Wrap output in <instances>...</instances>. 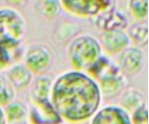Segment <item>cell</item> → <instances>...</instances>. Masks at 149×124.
I'll return each instance as SVG.
<instances>
[{
    "mask_svg": "<svg viewBox=\"0 0 149 124\" xmlns=\"http://www.w3.org/2000/svg\"><path fill=\"white\" fill-rule=\"evenodd\" d=\"M120 71H121L119 67L118 66V64L112 60L110 57L102 54V56L88 69L86 73L90 77H91L95 82H97L106 76L115 74V73H118Z\"/></svg>",
    "mask_w": 149,
    "mask_h": 124,
    "instance_id": "14",
    "label": "cell"
},
{
    "mask_svg": "<svg viewBox=\"0 0 149 124\" xmlns=\"http://www.w3.org/2000/svg\"><path fill=\"white\" fill-rule=\"evenodd\" d=\"M102 95L97 82L86 72L68 71L52 82L50 101L63 121L81 124L100 108Z\"/></svg>",
    "mask_w": 149,
    "mask_h": 124,
    "instance_id": "1",
    "label": "cell"
},
{
    "mask_svg": "<svg viewBox=\"0 0 149 124\" xmlns=\"http://www.w3.org/2000/svg\"><path fill=\"white\" fill-rule=\"evenodd\" d=\"M8 124L22 123L28 116V107L21 101L12 100L3 108Z\"/></svg>",
    "mask_w": 149,
    "mask_h": 124,
    "instance_id": "17",
    "label": "cell"
},
{
    "mask_svg": "<svg viewBox=\"0 0 149 124\" xmlns=\"http://www.w3.org/2000/svg\"><path fill=\"white\" fill-rule=\"evenodd\" d=\"M7 4H8L9 7L12 8H22L25 7L29 0H5Z\"/></svg>",
    "mask_w": 149,
    "mask_h": 124,
    "instance_id": "23",
    "label": "cell"
},
{
    "mask_svg": "<svg viewBox=\"0 0 149 124\" xmlns=\"http://www.w3.org/2000/svg\"><path fill=\"white\" fill-rule=\"evenodd\" d=\"M8 69L7 79L16 91L24 90L30 86L34 80V74L28 70L23 62H19Z\"/></svg>",
    "mask_w": 149,
    "mask_h": 124,
    "instance_id": "13",
    "label": "cell"
},
{
    "mask_svg": "<svg viewBox=\"0 0 149 124\" xmlns=\"http://www.w3.org/2000/svg\"><path fill=\"white\" fill-rule=\"evenodd\" d=\"M35 7L39 15L48 21L57 18L62 10L59 0H37Z\"/></svg>",
    "mask_w": 149,
    "mask_h": 124,
    "instance_id": "19",
    "label": "cell"
},
{
    "mask_svg": "<svg viewBox=\"0 0 149 124\" xmlns=\"http://www.w3.org/2000/svg\"><path fill=\"white\" fill-rule=\"evenodd\" d=\"M27 119L29 124H63V122L50 99L31 101Z\"/></svg>",
    "mask_w": 149,
    "mask_h": 124,
    "instance_id": "6",
    "label": "cell"
},
{
    "mask_svg": "<svg viewBox=\"0 0 149 124\" xmlns=\"http://www.w3.org/2000/svg\"><path fill=\"white\" fill-rule=\"evenodd\" d=\"M146 58L140 47L130 45L118 55V66L125 76H134L143 69Z\"/></svg>",
    "mask_w": 149,
    "mask_h": 124,
    "instance_id": "7",
    "label": "cell"
},
{
    "mask_svg": "<svg viewBox=\"0 0 149 124\" xmlns=\"http://www.w3.org/2000/svg\"><path fill=\"white\" fill-rule=\"evenodd\" d=\"M16 90L9 84L7 78L0 76V107H5L14 100Z\"/></svg>",
    "mask_w": 149,
    "mask_h": 124,
    "instance_id": "21",
    "label": "cell"
},
{
    "mask_svg": "<svg viewBox=\"0 0 149 124\" xmlns=\"http://www.w3.org/2000/svg\"><path fill=\"white\" fill-rule=\"evenodd\" d=\"M19 124H23V123H19Z\"/></svg>",
    "mask_w": 149,
    "mask_h": 124,
    "instance_id": "26",
    "label": "cell"
},
{
    "mask_svg": "<svg viewBox=\"0 0 149 124\" xmlns=\"http://www.w3.org/2000/svg\"><path fill=\"white\" fill-rule=\"evenodd\" d=\"M92 21L102 32L116 30L126 31L129 26L128 19L122 12L116 10L114 6L100 13L94 19H92Z\"/></svg>",
    "mask_w": 149,
    "mask_h": 124,
    "instance_id": "10",
    "label": "cell"
},
{
    "mask_svg": "<svg viewBox=\"0 0 149 124\" xmlns=\"http://www.w3.org/2000/svg\"><path fill=\"white\" fill-rule=\"evenodd\" d=\"M52 82V79L47 75H37L29 86L31 101L50 99Z\"/></svg>",
    "mask_w": 149,
    "mask_h": 124,
    "instance_id": "15",
    "label": "cell"
},
{
    "mask_svg": "<svg viewBox=\"0 0 149 124\" xmlns=\"http://www.w3.org/2000/svg\"><path fill=\"white\" fill-rule=\"evenodd\" d=\"M26 21L22 13L12 7L0 8V41L14 39L23 41Z\"/></svg>",
    "mask_w": 149,
    "mask_h": 124,
    "instance_id": "3",
    "label": "cell"
},
{
    "mask_svg": "<svg viewBox=\"0 0 149 124\" xmlns=\"http://www.w3.org/2000/svg\"><path fill=\"white\" fill-rule=\"evenodd\" d=\"M22 41L6 39L0 41V65L4 70L21 62L24 55Z\"/></svg>",
    "mask_w": 149,
    "mask_h": 124,
    "instance_id": "12",
    "label": "cell"
},
{
    "mask_svg": "<svg viewBox=\"0 0 149 124\" xmlns=\"http://www.w3.org/2000/svg\"><path fill=\"white\" fill-rule=\"evenodd\" d=\"M0 124H8L6 121V117H5L3 108L0 107Z\"/></svg>",
    "mask_w": 149,
    "mask_h": 124,
    "instance_id": "24",
    "label": "cell"
},
{
    "mask_svg": "<svg viewBox=\"0 0 149 124\" xmlns=\"http://www.w3.org/2000/svg\"><path fill=\"white\" fill-rule=\"evenodd\" d=\"M98 40L100 42L102 53L108 57L119 55L124 49L130 47L132 43L126 31L123 30L102 32Z\"/></svg>",
    "mask_w": 149,
    "mask_h": 124,
    "instance_id": "8",
    "label": "cell"
},
{
    "mask_svg": "<svg viewBox=\"0 0 149 124\" xmlns=\"http://www.w3.org/2000/svg\"><path fill=\"white\" fill-rule=\"evenodd\" d=\"M132 124H148V108L147 103L142 105L141 107L130 114Z\"/></svg>",
    "mask_w": 149,
    "mask_h": 124,
    "instance_id": "22",
    "label": "cell"
},
{
    "mask_svg": "<svg viewBox=\"0 0 149 124\" xmlns=\"http://www.w3.org/2000/svg\"><path fill=\"white\" fill-rule=\"evenodd\" d=\"M23 64L34 75H42L53 63V53L44 43H34L27 47L23 55Z\"/></svg>",
    "mask_w": 149,
    "mask_h": 124,
    "instance_id": "4",
    "label": "cell"
},
{
    "mask_svg": "<svg viewBox=\"0 0 149 124\" xmlns=\"http://www.w3.org/2000/svg\"><path fill=\"white\" fill-rule=\"evenodd\" d=\"M90 121V124H132L130 114L118 105L100 108Z\"/></svg>",
    "mask_w": 149,
    "mask_h": 124,
    "instance_id": "9",
    "label": "cell"
},
{
    "mask_svg": "<svg viewBox=\"0 0 149 124\" xmlns=\"http://www.w3.org/2000/svg\"><path fill=\"white\" fill-rule=\"evenodd\" d=\"M130 42L137 47H146L148 45V24L146 21H136L126 29Z\"/></svg>",
    "mask_w": 149,
    "mask_h": 124,
    "instance_id": "18",
    "label": "cell"
},
{
    "mask_svg": "<svg viewBox=\"0 0 149 124\" xmlns=\"http://www.w3.org/2000/svg\"><path fill=\"white\" fill-rule=\"evenodd\" d=\"M120 107L124 108L129 114L134 111L137 108L146 103V96L142 91L137 88L130 87L126 88L124 92L120 95Z\"/></svg>",
    "mask_w": 149,
    "mask_h": 124,
    "instance_id": "16",
    "label": "cell"
},
{
    "mask_svg": "<svg viewBox=\"0 0 149 124\" xmlns=\"http://www.w3.org/2000/svg\"><path fill=\"white\" fill-rule=\"evenodd\" d=\"M127 8L137 21H146L148 18V0H128Z\"/></svg>",
    "mask_w": 149,
    "mask_h": 124,
    "instance_id": "20",
    "label": "cell"
},
{
    "mask_svg": "<svg viewBox=\"0 0 149 124\" xmlns=\"http://www.w3.org/2000/svg\"><path fill=\"white\" fill-rule=\"evenodd\" d=\"M3 70H4V68H3V67H2L1 65H0V71H2Z\"/></svg>",
    "mask_w": 149,
    "mask_h": 124,
    "instance_id": "25",
    "label": "cell"
},
{
    "mask_svg": "<svg viewBox=\"0 0 149 124\" xmlns=\"http://www.w3.org/2000/svg\"><path fill=\"white\" fill-rule=\"evenodd\" d=\"M102 53L99 40L93 35L78 34L69 41L67 59L73 70L86 72Z\"/></svg>",
    "mask_w": 149,
    "mask_h": 124,
    "instance_id": "2",
    "label": "cell"
},
{
    "mask_svg": "<svg viewBox=\"0 0 149 124\" xmlns=\"http://www.w3.org/2000/svg\"><path fill=\"white\" fill-rule=\"evenodd\" d=\"M62 10L79 19H94L110 7L112 0H59Z\"/></svg>",
    "mask_w": 149,
    "mask_h": 124,
    "instance_id": "5",
    "label": "cell"
},
{
    "mask_svg": "<svg viewBox=\"0 0 149 124\" xmlns=\"http://www.w3.org/2000/svg\"><path fill=\"white\" fill-rule=\"evenodd\" d=\"M96 82L99 86L102 98H105L107 100L119 97L120 95L127 88L128 84L126 76L121 71L106 76Z\"/></svg>",
    "mask_w": 149,
    "mask_h": 124,
    "instance_id": "11",
    "label": "cell"
}]
</instances>
